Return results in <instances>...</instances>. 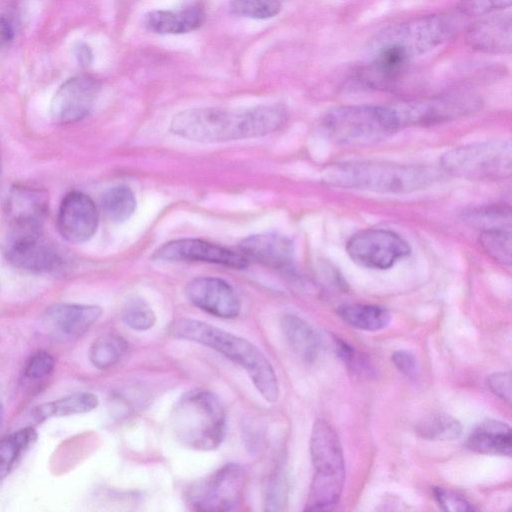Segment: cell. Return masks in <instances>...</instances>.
<instances>
[{
  "label": "cell",
  "mask_w": 512,
  "mask_h": 512,
  "mask_svg": "<svg viewBox=\"0 0 512 512\" xmlns=\"http://www.w3.org/2000/svg\"><path fill=\"white\" fill-rule=\"evenodd\" d=\"M48 206L49 198L44 189L26 185L12 187L5 202L7 237L42 233Z\"/></svg>",
  "instance_id": "cell-12"
},
{
  "label": "cell",
  "mask_w": 512,
  "mask_h": 512,
  "mask_svg": "<svg viewBox=\"0 0 512 512\" xmlns=\"http://www.w3.org/2000/svg\"><path fill=\"white\" fill-rule=\"evenodd\" d=\"M346 251L356 264L370 269H388L410 254V247L397 233L370 228L355 233Z\"/></svg>",
  "instance_id": "cell-11"
},
{
  "label": "cell",
  "mask_w": 512,
  "mask_h": 512,
  "mask_svg": "<svg viewBox=\"0 0 512 512\" xmlns=\"http://www.w3.org/2000/svg\"><path fill=\"white\" fill-rule=\"evenodd\" d=\"M123 321L134 330H148L155 324L156 317L151 307L141 299L130 300L123 311Z\"/></svg>",
  "instance_id": "cell-33"
},
{
  "label": "cell",
  "mask_w": 512,
  "mask_h": 512,
  "mask_svg": "<svg viewBox=\"0 0 512 512\" xmlns=\"http://www.w3.org/2000/svg\"><path fill=\"white\" fill-rule=\"evenodd\" d=\"M456 21L446 14H432L389 26L369 43L372 62L391 71L407 69L409 62L450 40Z\"/></svg>",
  "instance_id": "cell-2"
},
{
  "label": "cell",
  "mask_w": 512,
  "mask_h": 512,
  "mask_svg": "<svg viewBox=\"0 0 512 512\" xmlns=\"http://www.w3.org/2000/svg\"><path fill=\"white\" fill-rule=\"evenodd\" d=\"M479 244L493 260L504 266L511 265V232L507 229H492L480 232Z\"/></svg>",
  "instance_id": "cell-30"
},
{
  "label": "cell",
  "mask_w": 512,
  "mask_h": 512,
  "mask_svg": "<svg viewBox=\"0 0 512 512\" xmlns=\"http://www.w3.org/2000/svg\"><path fill=\"white\" fill-rule=\"evenodd\" d=\"M55 368V359L46 351L36 352L28 360L24 376L32 381H39L49 377Z\"/></svg>",
  "instance_id": "cell-35"
},
{
  "label": "cell",
  "mask_w": 512,
  "mask_h": 512,
  "mask_svg": "<svg viewBox=\"0 0 512 512\" xmlns=\"http://www.w3.org/2000/svg\"><path fill=\"white\" fill-rule=\"evenodd\" d=\"M75 57L82 67H89L93 62V53L85 43H78L74 47Z\"/></svg>",
  "instance_id": "cell-40"
},
{
  "label": "cell",
  "mask_w": 512,
  "mask_h": 512,
  "mask_svg": "<svg viewBox=\"0 0 512 512\" xmlns=\"http://www.w3.org/2000/svg\"><path fill=\"white\" fill-rule=\"evenodd\" d=\"M392 362L394 366L405 376L415 378L418 373L417 360L408 351L399 350L393 353Z\"/></svg>",
  "instance_id": "cell-39"
},
{
  "label": "cell",
  "mask_w": 512,
  "mask_h": 512,
  "mask_svg": "<svg viewBox=\"0 0 512 512\" xmlns=\"http://www.w3.org/2000/svg\"><path fill=\"white\" fill-rule=\"evenodd\" d=\"M2 418H3V406H2V404L0 402V423L2 421Z\"/></svg>",
  "instance_id": "cell-42"
},
{
  "label": "cell",
  "mask_w": 512,
  "mask_h": 512,
  "mask_svg": "<svg viewBox=\"0 0 512 512\" xmlns=\"http://www.w3.org/2000/svg\"><path fill=\"white\" fill-rule=\"evenodd\" d=\"M154 258L173 262H207L235 269H243L248 266V259L240 252L194 238L167 242L154 252Z\"/></svg>",
  "instance_id": "cell-14"
},
{
  "label": "cell",
  "mask_w": 512,
  "mask_h": 512,
  "mask_svg": "<svg viewBox=\"0 0 512 512\" xmlns=\"http://www.w3.org/2000/svg\"><path fill=\"white\" fill-rule=\"evenodd\" d=\"M512 0H461L458 11L467 16H485L511 5Z\"/></svg>",
  "instance_id": "cell-36"
},
{
  "label": "cell",
  "mask_w": 512,
  "mask_h": 512,
  "mask_svg": "<svg viewBox=\"0 0 512 512\" xmlns=\"http://www.w3.org/2000/svg\"><path fill=\"white\" fill-rule=\"evenodd\" d=\"M231 10L240 16L253 19H269L281 10L280 0H231Z\"/></svg>",
  "instance_id": "cell-32"
},
{
  "label": "cell",
  "mask_w": 512,
  "mask_h": 512,
  "mask_svg": "<svg viewBox=\"0 0 512 512\" xmlns=\"http://www.w3.org/2000/svg\"><path fill=\"white\" fill-rule=\"evenodd\" d=\"M170 330L176 338L205 345L239 364L266 401H277L279 386L273 366L261 350L248 340L190 318L175 320Z\"/></svg>",
  "instance_id": "cell-3"
},
{
  "label": "cell",
  "mask_w": 512,
  "mask_h": 512,
  "mask_svg": "<svg viewBox=\"0 0 512 512\" xmlns=\"http://www.w3.org/2000/svg\"><path fill=\"white\" fill-rule=\"evenodd\" d=\"M244 485L243 468L234 463L226 464L195 483L187 493V502L199 511L233 510L242 500Z\"/></svg>",
  "instance_id": "cell-10"
},
{
  "label": "cell",
  "mask_w": 512,
  "mask_h": 512,
  "mask_svg": "<svg viewBox=\"0 0 512 512\" xmlns=\"http://www.w3.org/2000/svg\"><path fill=\"white\" fill-rule=\"evenodd\" d=\"M288 112L282 105H263L244 111L219 108H194L179 112L170 131L201 143H216L265 136L280 129Z\"/></svg>",
  "instance_id": "cell-1"
},
{
  "label": "cell",
  "mask_w": 512,
  "mask_h": 512,
  "mask_svg": "<svg viewBox=\"0 0 512 512\" xmlns=\"http://www.w3.org/2000/svg\"><path fill=\"white\" fill-rule=\"evenodd\" d=\"M57 226L60 234L72 243H83L93 237L98 226V212L85 193L72 191L61 202Z\"/></svg>",
  "instance_id": "cell-16"
},
{
  "label": "cell",
  "mask_w": 512,
  "mask_h": 512,
  "mask_svg": "<svg viewBox=\"0 0 512 512\" xmlns=\"http://www.w3.org/2000/svg\"><path fill=\"white\" fill-rule=\"evenodd\" d=\"M97 79L87 76H75L65 81L55 92L50 116L57 124H71L86 117L100 91Z\"/></svg>",
  "instance_id": "cell-13"
},
{
  "label": "cell",
  "mask_w": 512,
  "mask_h": 512,
  "mask_svg": "<svg viewBox=\"0 0 512 512\" xmlns=\"http://www.w3.org/2000/svg\"><path fill=\"white\" fill-rule=\"evenodd\" d=\"M461 424L447 414H433L423 419L417 426V432L432 440H453L461 435Z\"/></svg>",
  "instance_id": "cell-31"
},
{
  "label": "cell",
  "mask_w": 512,
  "mask_h": 512,
  "mask_svg": "<svg viewBox=\"0 0 512 512\" xmlns=\"http://www.w3.org/2000/svg\"><path fill=\"white\" fill-rule=\"evenodd\" d=\"M185 294L193 305L220 318H235L241 310L237 293L228 282L220 278H195L187 284Z\"/></svg>",
  "instance_id": "cell-15"
},
{
  "label": "cell",
  "mask_w": 512,
  "mask_h": 512,
  "mask_svg": "<svg viewBox=\"0 0 512 512\" xmlns=\"http://www.w3.org/2000/svg\"><path fill=\"white\" fill-rule=\"evenodd\" d=\"M321 127L328 140L346 146L374 144L399 130L389 105L335 107L325 114Z\"/></svg>",
  "instance_id": "cell-7"
},
{
  "label": "cell",
  "mask_w": 512,
  "mask_h": 512,
  "mask_svg": "<svg viewBox=\"0 0 512 512\" xmlns=\"http://www.w3.org/2000/svg\"><path fill=\"white\" fill-rule=\"evenodd\" d=\"M98 406V398L93 393L77 392L43 403L33 410V418L43 422L55 417L70 416L89 412Z\"/></svg>",
  "instance_id": "cell-24"
},
{
  "label": "cell",
  "mask_w": 512,
  "mask_h": 512,
  "mask_svg": "<svg viewBox=\"0 0 512 512\" xmlns=\"http://www.w3.org/2000/svg\"><path fill=\"white\" fill-rule=\"evenodd\" d=\"M15 29L12 21L6 16H0V44H7L14 39Z\"/></svg>",
  "instance_id": "cell-41"
},
{
  "label": "cell",
  "mask_w": 512,
  "mask_h": 512,
  "mask_svg": "<svg viewBox=\"0 0 512 512\" xmlns=\"http://www.w3.org/2000/svg\"><path fill=\"white\" fill-rule=\"evenodd\" d=\"M442 169L457 178L495 181L512 173V145L509 139H494L455 147L441 158Z\"/></svg>",
  "instance_id": "cell-8"
},
{
  "label": "cell",
  "mask_w": 512,
  "mask_h": 512,
  "mask_svg": "<svg viewBox=\"0 0 512 512\" xmlns=\"http://www.w3.org/2000/svg\"><path fill=\"white\" fill-rule=\"evenodd\" d=\"M433 493L438 505L444 511L469 512L474 510L472 505L464 497L454 491L442 487H435Z\"/></svg>",
  "instance_id": "cell-37"
},
{
  "label": "cell",
  "mask_w": 512,
  "mask_h": 512,
  "mask_svg": "<svg viewBox=\"0 0 512 512\" xmlns=\"http://www.w3.org/2000/svg\"><path fill=\"white\" fill-rule=\"evenodd\" d=\"M2 181V162H1V156H0V185Z\"/></svg>",
  "instance_id": "cell-43"
},
{
  "label": "cell",
  "mask_w": 512,
  "mask_h": 512,
  "mask_svg": "<svg viewBox=\"0 0 512 512\" xmlns=\"http://www.w3.org/2000/svg\"><path fill=\"white\" fill-rule=\"evenodd\" d=\"M265 506L267 510H282L287 497V484L284 476L276 472L271 475L264 487Z\"/></svg>",
  "instance_id": "cell-34"
},
{
  "label": "cell",
  "mask_w": 512,
  "mask_h": 512,
  "mask_svg": "<svg viewBox=\"0 0 512 512\" xmlns=\"http://www.w3.org/2000/svg\"><path fill=\"white\" fill-rule=\"evenodd\" d=\"M204 20L203 8L193 5L179 11H151L145 16V25L158 34H183L198 29Z\"/></svg>",
  "instance_id": "cell-21"
},
{
  "label": "cell",
  "mask_w": 512,
  "mask_h": 512,
  "mask_svg": "<svg viewBox=\"0 0 512 512\" xmlns=\"http://www.w3.org/2000/svg\"><path fill=\"white\" fill-rule=\"evenodd\" d=\"M6 255L14 266L31 272H50L62 263L58 250L42 233L7 237Z\"/></svg>",
  "instance_id": "cell-17"
},
{
  "label": "cell",
  "mask_w": 512,
  "mask_h": 512,
  "mask_svg": "<svg viewBox=\"0 0 512 512\" xmlns=\"http://www.w3.org/2000/svg\"><path fill=\"white\" fill-rule=\"evenodd\" d=\"M511 384L510 371L494 373L487 378L489 389L508 404L511 402Z\"/></svg>",
  "instance_id": "cell-38"
},
{
  "label": "cell",
  "mask_w": 512,
  "mask_h": 512,
  "mask_svg": "<svg viewBox=\"0 0 512 512\" xmlns=\"http://www.w3.org/2000/svg\"><path fill=\"white\" fill-rule=\"evenodd\" d=\"M469 449L483 454L511 456L512 436L509 425L497 420L481 423L467 440Z\"/></svg>",
  "instance_id": "cell-22"
},
{
  "label": "cell",
  "mask_w": 512,
  "mask_h": 512,
  "mask_svg": "<svg viewBox=\"0 0 512 512\" xmlns=\"http://www.w3.org/2000/svg\"><path fill=\"white\" fill-rule=\"evenodd\" d=\"M478 100L471 94L454 93L389 105L400 129L443 123L471 112Z\"/></svg>",
  "instance_id": "cell-9"
},
{
  "label": "cell",
  "mask_w": 512,
  "mask_h": 512,
  "mask_svg": "<svg viewBox=\"0 0 512 512\" xmlns=\"http://www.w3.org/2000/svg\"><path fill=\"white\" fill-rule=\"evenodd\" d=\"M240 253L271 268H285L292 263L294 248L285 236L267 233L251 235L239 244Z\"/></svg>",
  "instance_id": "cell-19"
},
{
  "label": "cell",
  "mask_w": 512,
  "mask_h": 512,
  "mask_svg": "<svg viewBox=\"0 0 512 512\" xmlns=\"http://www.w3.org/2000/svg\"><path fill=\"white\" fill-rule=\"evenodd\" d=\"M128 344L121 336L106 334L90 346L89 359L94 367L106 370L116 365L127 351Z\"/></svg>",
  "instance_id": "cell-27"
},
{
  "label": "cell",
  "mask_w": 512,
  "mask_h": 512,
  "mask_svg": "<svg viewBox=\"0 0 512 512\" xmlns=\"http://www.w3.org/2000/svg\"><path fill=\"white\" fill-rule=\"evenodd\" d=\"M466 42L474 50L506 54L512 48L511 13H496L486 16L467 29Z\"/></svg>",
  "instance_id": "cell-18"
},
{
  "label": "cell",
  "mask_w": 512,
  "mask_h": 512,
  "mask_svg": "<svg viewBox=\"0 0 512 512\" xmlns=\"http://www.w3.org/2000/svg\"><path fill=\"white\" fill-rule=\"evenodd\" d=\"M438 178V172L428 166L387 162L337 163L324 170L329 185L391 194L424 189Z\"/></svg>",
  "instance_id": "cell-4"
},
{
  "label": "cell",
  "mask_w": 512,
  "mask_h": 512,
  "mask_svg": "<svg viewBox=\"0 0 512 512\" xmlns=\"http://www.w3.org/2000/svg\"><path fill=\"white\" fill-rule=\"evenodd\" d=\"M281 324L292 351L306 362L313 361L318 353L319 339L312 327L292 314L285 315Z\"/></svg>",
  "instance_id": "cell-23"
},
{
  "label": "cell",
  "mask_w": 512,
  "mask_h": 512,
  "mask_svg": "<svg viewBox=\"0 0 512 512\" xmlns=\"http://www.w3.org/2000/svg\"><path fill=\"white\" fill-rule=\"evenodd\" d=\"M101 207L105 216L110 221L121 223L128 220L134 213L136 199L130 188L115 186L103 193Z\"/></svg>",
  "instance_id": "cell-28"
},
{
  "label": "cell",
  "mask_w": 512,
  "mask_h": 512,
  "mask_svg": "<svg viewBox=\"0 0 512 512\" xmlns=\"http://www.w3.org/2000/svg\"><path fill=\"white\" fill-rule=\"evenodd\" d=\"M170 419L174 436L187 448L208 451L223 441L225 411L218 397L209 391L183 394L173 406Z\"/></svg>",
  "instance_id": "cell-5"
},
{
  "label": "cell",
  "mask_w": 512,
  "mask_h": 512,
  "mask_svg": "<svg viewBox=\"0 0 512 512\" xmlns=\"http://www.w3.org/2000/svg\"><path fill=\"white\" fill-rule=\"evenodd\" d=\"M465 221L480 231L511 228V209L505 205H489L471 209L463 215Z\"/></svg>",
  "instance_id": "cell-29"
},
{
  "label": "cell",
  "mask_w": 512,
  "mask_h": 512,
  "mask_svg": "<svg viewBox=\"0 0 512 512\" xmlns=\"http://www.w3.org/2000/svg\"><path fill=\"white\" fill-rule=\"evenodd\" d=\"M338 314L349 325L365 331L381 330L391 320L386 309L369 304H345L339 307Z\"/></svg>",
  "instance_id": "cell-25"
},
{
  "label": "cell",
  "mask_w": 512,
  "mask_h": 512,
  "mask_svg": "<svg viewBox=\"0 0 512 512\" xmlns=\"http://www.w3.org/2000/svg\"><path fill=\"white\" fill-rule=\"evenodd\" d=\"M310 453L315 473L304 510H332L342 494L345 463L338 435L323 419L313 425Z\"/></svg>",
  "instance_id": "cell-6"
},
{
  "label": "cell",
  "mask_w": 512,
  "mask_h": 512,
  "mask_svg": "<svg viewBox=\"0 0 512 512\" xmlns=\"http://www.w3.org/2000/svg\"><path fill=\"white\" fill-rule=\"evenodd\" d=\"M101 313V308L96 305L58 303L47 309L45 320L56 332L75 338L88 331Z\"/></svg>",
  "instance_id": "cell-20"
},
{
  "label": "cell",
  "mask_w": 512,
  "mask_h": 512,
  "mask_svg": "<svg viewBox=\"0 0 512 512\" xmlns=\"http://www.w3.org/2000/svg\"><path fill=\"white\" fill-rule=\"evenodd\" d=\"M37 432L25 427L0 440V479L13 468L20 456L37 440Z\"/></svg>",
  "instance_id": "cell-26"
}]
</instances>
